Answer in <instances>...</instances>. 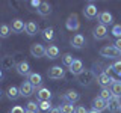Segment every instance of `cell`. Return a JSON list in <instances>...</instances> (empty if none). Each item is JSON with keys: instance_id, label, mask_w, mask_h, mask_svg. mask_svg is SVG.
Here are the masks:
<instances>
[{"instance_id": "cell-1", "label": "cell", "mask_w": 121, "mask_h": 113, "mask_svg": "<svg viewBox=\"0 0 121 113\" xmlns=\"http://www.w3.org/2000/svg\"><path fill=\"white\" fill-rule=\"evenodd\" d=\"M94 80H95V73L92 69H85L82 74L77 75V81L82 86H89Z\"/></svg>"}, {"instance_id": "cell-2", "label": "cell", "mask_w": 121, "mask_h": 113, "mask_svg": "<svg viewBox=\"0 0 121 113\" xmlns=\"http://www.w3.org/2000/svg\"><path fill=\"white\" fill-rule=\"evenodd\" d=\"M100 56L101 57H108V59H117L121 56V51H118L113 45H104L100 48Z\"/></svg>"}, {"instance_id": "cell-3", "label": "cell", "mask_w": 121, "mask_h": 113, "mask_svg": "<svg viewBox=\"0 0 121 113\" xmlns=\"http://www.w3.org/2000/svg\"><path fill=\"white\" fill-rule=\"evenodd\" d=\"M47 77L50 78V80H62V78L65 77V69L60 65H55L47 71Z\"/></svg>"}, {"instance_id": "cell-4", "label": "cell", "mask_w": 121, "mask_h": 113, "mask_svg": "<svg viewBox=\"0 0 121 113\" xmlns=\"http://www.w3.org/2000/svg\"><path fill=\"white\" fill-rule=\"evenodd\" d=\"M108 35H109V30H108V27L106 26H103V24H98L94 27V30H92V36H94V39H97V41H103V39H106L108 38Z\"/></svg>"}, {"instance_id": "cell-5", "label": "cell", "mask_w": 121, "mask_h": 113, "mask_svg": "<svg viewBox=\"0 0 121 113\" xmlns=\"http://www.w3.org/2000/svg\"><path fill=\"white\" fill-rule=\"evenodd\" d=\"M83 15H85L86 20H94V18L98 17V8L95 3H88V5H85L83 8Z\"/></svg>"}, {"instance_id": "cell-6", "label": "cell", "mask_w": 121, "mask_h": 113, "mask_svg": "<svg viewBox=\"0 0 121 113\" xmlns=\"http://www.w3.org/2000/svg\"><path fill=\"white\" fill-rule=\"evenodd\" d=\"M65 27L70 30V32L79 30V27H80V23H79V17H77V14H71L70 17L67 18V21H65Z\"/></svg>"}, {"instance_id": "cell-7", "label": "cell", "mask_w": 121, "mask_h": 113, "mask_svg": "<svg viewBox=\"0 0 121 113\" xmlns=\"http://www.w3.org/2000/svg\"><path fill=\"white\" fill-rule=\"evenodd\" d=\"M62 100L65 101V103L74 104V103H77V101L80 100V93H79L77 90H74V89H70V90H67V92L62 95Z\"/></svg>"}, {"instance_id": "cell-8", "label": "cell", "mask_w": 121, "mask_h": 113, "mask_svg": "<svg viewBox=\"0 0 121 113\" xmlns=\"http://www.w3.org/2000/svg\"><path fill=\"white\" fill-rule=\"evenodd\" d=\"M30 54H32L33 57H36V59L44 57V56H45V47L43 44H39V42L32 44V45H30Z\"/></svg>"}, {"instance_id": "cell-9", "label": "cell", "mask_w": 121, "mask_h": 113, "mask_svg": "<svg viewBox=\"0 0 121 113\" xmlns=\"http://www.w3.org/2000/svg\"><path fill=\"white\" fill-rule=\"evenodd\" d=\"M113 81H115V78H112L111 75L106 74V73H100L97 75V83L101 86V89H103V88H109Z\"/></svg>"}, {"instance_id": "cell-10", "label": "cell", "mask_w": 121, "mask_h": 113, "mask_svg": "<svg viewBox=\"0 0 121 113\" xmlns=\"http://www.w3.org/2000/svg\"><path fill=\"white\" fill-rule=\"evenodd\" d=\"M68 69H70V73L73 74V75H76V77H77L79 74H82L83 71H85V68H83V62H82L80 59H74V62L70 65V68H68Z\"/></svg>"}, {"instance_id": "cell-11", "label": "cell", "mask_w": 121, "mask_h": 113, "mask_svg": "<svg viewBox=\"0 0 121 113\" xmlns=\"http://www.w3.org/2000/svg\"><path fill=\"white\" fill-rule=\"evenodd\" d=\"M11 30L14 33H23L26 30V23L21 18H14L12 23H11Z\"/></svg>"}, {"instance_id": "cell-12", "label": "cell", "mask_w": 121, "mask_h": 113, "mask_svg": "<svg viewBox=\"0 0 121 113\" xmlns=\"http://www.w3.org/2000/svg\"><path fill=\"white\" fill-rule=\"evenodd\" d=\"M70 44H71V47H74V48H77V50H80V48H83V47H85V44H86V39H85V36H83V35H80V33H77V35H74L73 38H71Z\"/></svg>"}, {"instance_id": "cell-13", "label": "cell", "mask_w": 121, "mask_h": 113, "mask_svg": "<svg viewBox=\"0 0 121 113\" xmlns=\"http://www.w3.org/2000/svg\"><path fill=\"white\" fill-rule=\"evenodd\" d=\"M98 21H100V24L108 27V26L113 24V15L111 12H108V11H103V12L98 14Z\"/></svg>"}, {"instance_id": "cell-14", "label": "cell", "mask_w": 121, "mask_h": 113, "mask_svg": "<svg viewBox=\"0 0 121 113\" xmlns=\"http://www.w3.org/2000/svg\"><path fill=\"white\" fill-rule=\"evenodd\" d=\"M15 69H17V73L20 74V75H30V65H29V62H26V60H21V62H18L17 63V66H15Z\"/></svg>"}, {"instance_id": "cell-15", "label": "cell", "mask_w": 121, "mask_h": 113, "mask_svg": "<svg viewBox=\"0 0 121 113\" xmlns=\"http://www.w3.org/2000/svg\"><path fill=\"white\" fill-rule=\"evenodd\" d=\"M33 89H35V88L30 85V81H29V80L23 81V83H21V86H20V93H21V97L29 98V97L33 93Z\"/></svg>"}, {"instance_id": "cell-16", "label": "cell", "mask_w": 121, "mask_h": 113, "mask_svg": "<svg viewBox=\"0 0 121 113\" xmlns=\"http://www.w3.org/2000/svg\"><path fill=\"white\" fill-rule=\"evenodd\" d=\"M52 98V90L48 88H39L36 90V100L38 101H50Z\"/></svg>"}, {"instance_id": "cell-17", "label": "cell", "mask_w": 121, "mask_h": 113, "mask_svg": "<svg viewBox=\"0 0 121 113\" xmlns=\"http://www.w3.org/2000/svg\"><path fill=\"white\" fill-rule=\"evenodd\" d=\"M120 109H121V100L117 97H112L108 101V110L111 113H117V112H120Z\"/></svg>"}, {"instance_id": "cell-18", "label": "cell", "mask_w": 121, "mask_h": 113, "mask_svg": "<svg viewBox=\"0 0 121 113\" xmlns=\"http://www.w3.org/2000/svg\"><path fill=\"white\" fill-rule=\"evenodd\" d=\"M27 80L30 81V85H32L33 88H41V85H43V75L39 73H30Z\"/></svg>"}, {"instance_id": "cell-19", "label": "cell", "mask_w": 121, "mask_h": 113, "mask_svg": "<svg viewBox=\"0 0 121 113\" xmlns=\"http://www.w3.org/2000/svg\"><path fill=\"white\" fill-rule=\"evenodd\" d=\"M6 97L9 98L11 101L18 100V98L21 97V93H20V88H17V86H9V88L6 89Z\"/></svg>"}, {"instance_id": "cell-20", "label": "cell", "mask_w": 121, "mask_h": 113, "mask_svg": "<svg viewBox=\"0 0 121 113\" xmlns=\"http://www.w3.org/2000/svg\"><path fill=\"white\" fill-rule=\"evenodd\" d=\"M41 36H43V39L45 41V42H53L55 38H56L55 29H53V27H45L43 32H41Z\"/></svg>"}, {"instance_id": "cell-21", "label": "cell", "mask_w": 121, "mask_h": 113, "mask_svg": "<svg viewBox=\"0 0 121 113\" xmlns=\"http://www.w3.org/2000/svg\"><path fill=\"white\" fill-rule=\"evenodd\" d=\"M92 109L101 113L104 109H108V103H106L104 100H101L100 97H97V98H94V100H92Z\"/></svg>"}, {"instance_id": "cell-22", "label": "cell", "mask_w": 121, "mask_h": 113, "mask_svg": "<svg viewBox=\"0 0 121 113\" xmlns=\"http://www.w3.org/2000/svg\"><path fill=\"white\" fill-rule=\"evenodd\" d=\"M15 66H17V63H15L14 57H11V56H6V57L2 59V69L11 71V69H12V68H15Z\"/></svg>"}, {"instance_id": "cell-23", "label": "cell", "mask_w": 121, "mask_h": 113, "mask_svg": "<svg viewBox=\"0 0 121 113\" xmlns=\"http://www.w3.org/2000/svg\"><path fill=\"white\" fill-rule=\"evenodd\" d=\"M26 33H27L29 36H35L36 33H39V27H38V24L35 21H27L26 23Z\"/></svg>"}, {"instance_id": "cell-24", "label": "cell", "mask_w": 121, "mask_h": 113, "mask_svg": "<svg viewBox=\"0 0 121 113\" xmlns=\"http://www.w3.org/2000/svg\"><path fill=\"white\" fill-rule=\"evenodd\" d=\"M36 12L39 14L41 17H47V15L52 14V5H50L48 2H41V6L38 8Z\"/></svg>"}, {"instance_id": "cell-25", "label": "cell", "mask_w": 121, "mask_h": 113, "mask_svg": "<svg viewBox=\"0 0 121 113\" xmlns=\"http://www.w3.org/2000/svg\"><path fill=\"white\" fill-rule=\"evenodd\" d=\"M45 56H47L48 59H56L59 56V48L56 47V45H48V47H45Z\"/></svg>"}, {"instance_id": "cell-26", "label": "cell", "mask_w": 121, "mask_h": 113, "mask_svg": "<svg viewBox=\"0 0 121 113\" xmlns=\"http://www.w3.org/2000/svg\"><path fill=\"white\" fill-rule=\"evenodd\" d=\"M111 92H112L113 97L121 98V81H120V80H115V81L111 85Z\"/></svg>"}, {"instance_id": "cell-27", "label": "cell", "mask_w": 121, "mask_h": 113, "mask_svg": "<svg viewBox=\"0 0 121 113\" xmlns=\"http://www.w3.org/2000/svg\"><path fill=\"white\" fill-rule=\"evenodd\" d=\"M12 30H11V26L9 24H0V38L6 39V38L11 36Z\"/></svg>"}, {"instance_id": "cell-28", "label": "cell", "mask_w": 121, "mask_h": 113, "mask_svg": "<svg viewBox=\"0 0 121 113\" xmlns=\"http://www.w3.org/2000/svg\"><path fill=\"white\" fill-rule=\"evenodd\" d=\"M98 97H100L101 100H104L106 103H108V101L111 100L113 95H112V92H111V89H109V88H103V89L100 90V95H98Z\"/></svg>"}, {"instance_id": "cell-29", "label": "cell", "mask_w": 121, "mask_h": 113, "mask_svg": "<svg viewBox=\"0 0 121 113\" xmlns=\"http://www.w3.org/2000/svg\"><path fill=\"white\" fill-rule=\"evenodd\" d=\"M60 112L62 113H76V107L70 103H64L60 105Z\"/></svg>"}, {"instance_id": "cell-30", "label": "cell", "mask_w": 121, "mask_h": 113, "mask_svg": "<svg viewBox=\"0 0 121 113\" xmlns=\"http://www.w3.org/2000/svg\"><path fill=\"white\" fill-rule=\"evenodd\" d=\"M26 110L33 112V113H38V112H39V105H38L36 101H29V103L26 104Z\"/></svg>"}, {"instance_id": "cell-31", "label": "cell", "mask_w": 121, "mask_h": 113, "mask_svg": "<svg viewBox=\"0 0 121 113\" xmlns=\"http://www.w3.org/2000/svg\"><path fill=\"white\" fill-rule=\"evenodd\" d=\"M38 105H39V110H43V112H50L53 109L50 101H38Z\"/></svg>"}, {"instance_id": "cell-32", "label": "cell", "mask_w": 121, "mask_h": 113, "mask_svg": "<svg viewBox=\"0 0 121 113\" xmlns=\"http://www.w3.org/2000/svg\"><path fill=\"white\" fill-rule=\"evenodd\" d=\"M73 62H74V59H73V56H71L70 53H65V54H62V63H64L65 66L70 68V65H71Z\"/></svg>"}, {"instance_id": "cell-33", "label": "cell", "mask_w": 121, "mask_h": 113, "mask_svg": "<svg viewBox=\"0 0 121 113\" xmlns=\"http://www.w3.org/2000/svg\"><path fill=\"white\" fill-rule=\"evenodd\" d=\"M111 35H113L117 39H120V38H121V24H113V26H112Z\"/></svg>"}, {"instance_id": "cell-34", "label": "cell", "mask_w": 121, "mask_h": 113, "mask_svg": "<svg viewBox=\"0 0 121 113\" xmlns=\"http://www.w3.org/2000/svg\"><path fill=\"white\" fill-rule=\"evenodd\" d=\"M112 71H113V73H117L118 75L121 74V60H118V62H115L112 65Z\"/></svg>"}, {"instance_id": "cell-35", "label": "cell", "mask_w": 121, "mask_h": 113, "mask_svg": "<svg viewBox=\"0 0 121 113\" xmlns=\"http://www.w3.org/2000/svg\"><path fill=\"white\" fill-rule=\"evenodd\" d=\"M9 113H26V110L21 107V105H14V107L9 110Z\"/></svg>"}, {"instance_id": "cell-36", "label": "cell", "mask_w": 121, "mask_h": 113, "mask_svg": "<svg viewBox=\"0 0 121 113\" xmlns=\"http://www.w3.org/2000/svg\"><path fill=\"white\" fill-rule=\"evenodd\" d=\"M76 113H88V110L85 109V105H77L76 107Z\"/></svg>"}, {"instance_id": "cell-37", "label": "cell", "mask_w": 121, "mask_h": 113, "mask_svg": "<svg viewBox=\"0 0 121 113\" xmlns=\"http://www.w3.org/2000/svg\"><path fill=\"white\" fill-rule=\"evenodd\" d=\"M30 6H32V8H35V9L38 11V8L41 6V2H39V0H32V2H30Z\"/></svg>"}, {"instance_id": "cell-38", "label": "cell", "mask_w": 121, "mask_h": 113, "mask_svg": "<svg viewBox=\"0 0 121 113\" xmlns=\"http://www.w3.org/2000/svg\"><path fill=\"white\" fill-rule=\"evenodd\" d=\"M113 47H115L118 51H121V38H120V39H117L115 42H113Z\"/></svg>"}, {"instance_id": "cell-39", "label": "cell", "mask_w": 121, "mask_h": 113, "mask_svg": "<svg viewBox=\"0 0 121 113\" xmlns=\"http://www.w3.org/2000/svg\"><path fill=\"white\" fill-rule=\"evenodd\" d=\"M47 113H62L60 112V107H53L50 112H47Z\"/></svg>"}, {"instance_id": "cell-40", "label": "cell", "mask_w": 121, "mask_h": 113, "mask_svg": "<svg viewBox=\"0 0 121 113\" xmlns=\"http://www.w3.org/2000/svg\"><path fill=\"white\" fill-rule=\"evenodd\" d=\"M3 80V69H0V81Z\"/></svg>"}, {"instance_id": "cell-41", "label": "cell", "mask_w": 121, "mask_h": 113, "mask_svg": "<svg viewBox=\"0 0 121 113\" xmlns=\"http://www.w3.org/2000/svg\"><path fill=\"white\" fill-rule=\"evenodd\" d=\"M88 113H100V112H97V110H94V109H92V110H89Z\"/></svg>"}, {"instance_id": "cell-42", "label": "cell", "mask_w": 121, "mask_h": 113, "mask_svg": "<svg viewBox=\"0 0 121 113\" xmlns=\"http://www.w3.org/2000/svg\"><path fill=\"white\" fill-rule=\"evenodd\" d=\"M2 95H3V90L0 89V100H2Z\"/></svg>"}, {"instance_id": "cell-43", "label": "cell", "mask_w": 121, "mask_h": 113, "mask_svg": "<svg viewBox=\"0 0 121 113\" xmlns=\"http://www.w3.org/2000/svg\"><path fill=\"white\" fill-rule=\"evenodd\" d=\"M26 113H33V112H29V110H26Z\"/></svg>"}, {"instance_id": "cell-44", "label": "cell", "mask_w": 121, "mask_h": 113, "mask_svg": "<svg viewBox=\"0 0 121 113\" xmlns=\"http://www.w3.org/2000/svg\"><path fill=\"white\" fill-rule=\"evenodd\" d=\"M120 81H121V74H120Z\"/></svg>"}, {"instance_id": "cell-45", "label": "cell", "mask_w": 121, "mask_h": 113, "mask_svg": "<svg viewBox=\"0 0 121 113\" xmlns=\"http://www.w3.org/2000/svg\"><path fill=\"white\" fill-rule=\"evenodd\" d=\"M120 112H121V109H120Z\"/></svg>"}]
</instances>
